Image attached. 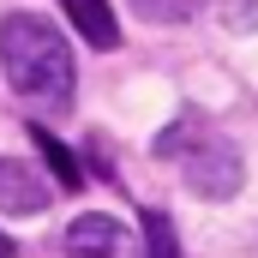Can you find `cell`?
I'll use <instances>...</instances> for the list:
<instances>
[{"label":"cell","mask_w":258,"mask_h":258,"mask_svg":"<svg viewBox=\"0 0 258 258\" xmlns=\"http://www.w3.org/2000/svg\"><path fill=\"white\" fill-rule=\"evenodd\" d=\"M144 258H180L174 246V222L162 210H144Z\"/></svg>","instance_id":"obj_6"},{"label":"cell","mask_w":258,"mask_h":258,"mask_svg":"<svg viewBox=\"0 0 258 258\" xmlns=\"http://www.w3.org/2000/svg\"><path fill=\"white\" fill-rule=\"evenodd\" d=\"M138 234H132L120 216H102V210H90V216H78L72 228H66V258H138Z\"/></svg>","instance_id":"obj_3"},{"label":"cell","mask_w":258,"mask_h":258,"mask_svg":"<svg viewBox=\"0 0 258 258\" xmlns=\"http://www.w3.org/2000/svg\"><path fill=\"white\" fill-rule=\"evenodd\" d=\"M0 66H6V84H12L24 102H36V108H48V114L72 108L78 66H72L66 36L48 18H36V12H6V18H0Z\"/></svg>","instance_id":"obj_1"},{"label":"cell","mask_w":258,"mask_h":258,"mask_svg":"<svg viewBox=\"0 0 258 258\" xmlns=\"http://www.w3.org/2000/svg\"><path fill=\"white\" fill-rule=\"evenodd\" d=\"M0 258H12V240H6V234H0Z\"/></svg>","instance_id":"obj_10"},{"label":"cell","mask_w":258,"mask_h":258,"mask_svg":"<svg viewBox=\"0 0 258 258\" xmlns=\"http://www.w3.org/2000/svg\"><path fill=\"white\" fill-rule=\"evenodd\" d=\"M228 30H258V0H216Z\"/></svg>","instance_id":"obj_9"},{"label":"cell","mask_w":258,"mask_h":258,"mask_svg":"<svg viewBox=\"0 0 258 258\" xmlns=\"http://www.w3.org/2000/svg\"><path fill=\"white\" fill-rule=\"evenodd\" d=\"M240 180H246V168H240V150H234V144L204 138V144L186 150V186H192L198 198H234Z\"/></svg>","instance_id":"obj_2"},{"label":"cell","mask_w":258,"mask_h":258,"mask_svg":"<svg viewBox=\"0 0 258 258\" xmlns=\"http://www.w3.org/2000/svg\"><path fill=\"white\" fill-rule=\"evenodd\" d=\"M36 144H42V156H48V168H54V180H60L66 192H72V186H78V162L66 156V144L54 138V132H42V126H36Z\"/></svg>","instance_id":"obj_7"},{"label":"cell","mask_w":258,"mask_h":258,"mask_svg":"<svg viewBox=\"0 0 258 258\" xmlns=\"http://www.w3.org/2000/svg\"><path fill=\"white\" fill-rule=\"evenodd\" d=\"M66 18L78 24V36L90 42V48H114L120 42V24H114V6L108 0H60Z\"/></svg>","instance_id":"obj_5"},{"label":"cell","mask_w":258,"mask_h":258,"mask_svg":"<svg viewBox=\"0 0 258 258\" xmlns=\"http://www.w3.org/2000/svg\"><path fill=\"white\" fill-rule=\"evenodd\" d=\"M48 198H54V186H48L30 162L0 156V210H6V216H42Z\"/></svg>","instance_id":"obj_4"},{"label":"cell","mask_w":258,"mask_h":258,"mask_svg":"<svg viewBox=\"0 0 258 258\" xmlns=\"http://www.w3.org/2000/svg\"><path fill=\"white\" fill-rule=\"evenodd\" d=\"M138 6V18H150V24H180V18H192L198 0H132Z\"/></svg>","instance_id":"obj_8"}]
</instances>
